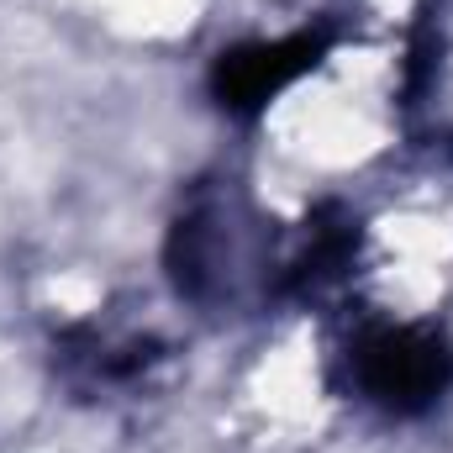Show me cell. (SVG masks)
Listing matches in <instances>:
<instances>
[{
    "label": "cell",
    "instance_id": "obj_1",
    "mask_svg": "<svg viewBox=\"0 0 453 453\" xmlns=\"http://www.w3.org/2000/svg\"><path fill=\"white\" fill-rule=\"evenodd\" d=\"M364 385L374 390V401H390V406H417L427 401L438 385H443V353L433 338H417L406 327L385 333L364 348Z\"/></svg>",
    "mask_w": 453,
    "mask_h": 453
}]
</instances>
